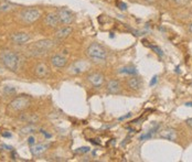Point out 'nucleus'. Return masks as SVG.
<instances>
[{"label":"nucleus","mask_w":192,"mask_h":162,"mask_svg":"<svg viewBox=\"0 0 192 162\" xmlns=\"http://www.w3.org/2000/svg\"><path fill=\"white\" fill-rule=\"evenodd\" d=\"M85 53L89 61L94 62V63H97V64L105 63L107 60V51L99 43H96V42L91 43V44L87 46Z\"/></svg>","instance_id":"f257e3e1"},{"label":"nucleus","mask_w":192,"mask_h":162,"mask_svg":"<svg viewBox=\"0 0 192 162\" xmlns=\"http://www.w3.org/2000/svg\"><path fill=\"white\" fill-rule=\"evenodd\" d=\"M0 61L6 68V70L15 73L19 68V56L17 53L10 51V50H5L0 53Z\"/></svg>","instance_id":"f03ea898"},{"label":"nucleus","mask_w":192,"mask_h":162,"mask_svg":"<svg viewBox=\"0 0 192 162\" xmlns=\"http://www.w3.org/2000/svg\"><path fill=\"white\" fill-rule=\"evenodd\" d=\"M55 45V43L53 40L50 39H44V40H40L34 42L32 45L30 46V52L34 56H40L48 53L50 50L53 49V46Z\"/></svg>","instance_id":"7ed1b4c3"},{"label":"nucleus","mask_w":192,"mask_h":162,"mask_svg":"<svg viewBox=\"0 0 192 162\" xmlns=\"http://www.w3.org/2000/svg\"><path fill=\"white\" fill-rule=\"evenodd\" d=\"M31 101H32V99H31L30 96L21 95V96L13 98L12 101H10L9 108L15 113H20V111H23V110L30 107Z\"/></svg>","instance_id":"20e7f679"},{"label":"nucleus","mask_w":192,"mask_h":162,"mask_svg":"<svg viewBox=\"0 0 192 162\" xmlns=\"http://www.w3.org/2000/svg\"><path fill=\"white\" fill-rule=\"evenodd\" d=\"M41 11H40L38 8H33V7H30V8H25V9L21 10L20 12V20H21L23 23H27V25H31V23H34L37 22L40 18H41Z\"/></svg>","instance_id":"39448f33"},{"label":"nucleus","mask_w":192,"mask_h":162,"mask_svg":"<svg viewBox=\"0 0 192 162\" xmlns=\"http://www.w3.org/2000/svg\"><path fill=\"white\" fill-rule=\"evenodd\" d=\"M56 13L59 15L60 22L63 25H72L75 21V15L66 8H60Z\"/></svg>","instance_id":"423d86ee"},{"label":"nucleus","mask_w":192,"mask_h":162,"mask_svg":"<svg viewBox=\"0 0 192 162\" xmlns=\"http://www.w3.org/2000/svg\"><path fill=\"white\" fill-rule=\"evenodd\" d=\"M9 39L15 44L21 45V44H25L31 40V35L27 32H15V33L10 34Z\"/></svg>","instance_id":"0eeeda50"},{"label":"nucleus","mask_w":192,"mask_h":162,"mask_svg":"<svg viewBox=\"0 0 192 162\" xmlns=\"http://www.w3.org/2000/svg\"><path fill=\"white\" fill-rule=\"evenodd\" d=\"M87 81L91 84L93 87L95 88H99L101 86H103L104 81H105V77L102 73H98V72H94V73H91L87 75Z\"/></svg>","instance_id":"6e6552de"},{"label":"nucleus","mask_w":192,"mask_h":162,"mask_svg":"<svg viewBox=\"0 0 192 162\" xmlns=\"http://www.w3.org/2000/svg\"><path fill=\"white\" fill-rule=\"evenodd\" d=\"M89 68V62L85 61V60H79V61L74 62L72 66L70 68V72L73 74H81L83 72H85L87 68Z\"/></svg>","instance_id":"1a4fd4ad"},{"label":"nucleus","mask_w":192,"mask_h":162,"mask_svg":"<svg viewBox=\"0 0 192 162\" xmlns=\"http://www.w3.org/2000/svg\"><path fill=\"white\" fill-rule=\"evenodd\" d=\"M106 92L108 93V94H112V95L119 94V93L122 92V85H120L119 81H117V80L108 81L106 84Z\"/></svg>","instance_id":"9d476101"},{"label":"nucleus","mask_w":192,"mask_h":162,"mask_svg":"<svg viewBox=\"0 0 192 162\" xmlns=\"http://www.w3.org/2000/svg\"><path fill=\"white\" fill-rule=\"evenodd\" d=\"M50 61H51V64L55 68H63L67 64V58L62 54H54Z\"/></svg>","instance_id":"9b49d317"},{"label":"nucleus","mask_w":192,"mask_h":162,"mask_svg":"<svg viewBox=\"0 0 192 162\" xmlns=\"http://www.w3.org/2000/svg\"><path fill=\"white\" fill-rule=\"evenodd\" d=\"M44 23L49 28H58L59 25L61 23L60 22V19H59V15L58 13L55 12H50L45 15V18H44Z\"/></svg>","instance_id":"f8f14e48"},{"label":"nucleus","mask_w":192,"mask_h":162,"mask_svg":"<svg viewBox=\"0 0 192 162\" xmlns=\"http://www.w3.org/2000/svg\"><path fill=\"white\" fill-rule=\"evenodd\" d=\"M126 86L128 89L130 91H139L143 86V82L139 77L137 76H131L126 81Z\"/></svg>","instance_id":"ddd939ff"},{"label":"nucleus","mask_w":192,"mask_h":162,"mask_svg":"<svg viewBox=\"0 0 192 162\" xmlns=\"http://www.w3.org/2000/svg\"><path fill=\"white\" fill-rule=\"evenodd\" d=\"M72 32H73V28L72 27H63L56 30L54 37L58 41H62L70 37L71 34H72Z\"/></svg>","instance_id":"4468645a"},{"label":"nucleus","mask_w":192,"mask_h":162,"mask_svg":"<svg viewBox=\"0 0 192 162\" xmlns=\"http://www.w3.org/2000/svg\"><path fill=\"white\" fill-rule=\"evenodd\" d=\"M159 136L169 141H176V139H177V131L173 128L167 127V128L162 129L161 131L159 132Z\"/></svg>","instance_id":"2eb2a0df"},{"label":"nucleus","mask_w":192,"mask_h":162,"mask_svg":"<svg viewBox=\"0 0 192 162\" xmlns=\"http://www.w3.org/2000/svg\"><path fill=\"white\" fill-rule=\"evenodd\" d=\"M48 149H49V144H34L33 147L31 148V153L35 157H39V156H41V154H43Z\"/></svg>","instance_id":"dca6fc26"},{"label":"nucleus","mask_w":192,"mask_h":162,"mask_svg":"<svg viewBox=\"0 0 192 162\" xmlns=\"http://www.w3.org/2000/svg\"><path fill=\"white\" fill-rule=\"evenodd\" d=\"M49 74V68L44 63H39L35 66V75L38 77H45Z\"/></svg>","instance_id":"f3484780"},{"label":"nucleus","mask_w":192,"mask_h":162,"mask_svg":"<svg viewBox=\"0 0 192 162\" xmlns=\"http://www.w3.org/2000/svg\"><path fill=\"white\" fill-rule=\"evenodd\" d=\"M15 8V5L9 2V1H6V0H2L0 2V11L2 12H8V11H11Z\"/></svg>","instance_id":"a211bd4d"},{"label":"nucleus","mask_w":192,"mask_h":162,"mask_svg":"<svg viewBox=\"0 0 192 162\" xmlns=\"http://www.w3.org/2000/svg\"><path fill=\"white\" fill-rule=\"evenodd\" d=\"M38 130V127L34 124H28L27 126H25L23 128H21V134L22 135H31Z\"/></svg>","instance_id":"6ab92c4d"},{"label":"nucleus","mask_w":192,"mask_h":162,"mask_svg":"<svg viewBox=\"0 0 192 162\" xmlns=\"http://www.w3.org/2000/svg\"><path fill=\"white\" fill-rule=\"evenodd\" d=\"M20 120L28 122V124H34L38 120V117L34 116V115H30V114H21Z\"/></svg>","instance_id":"aec40b11"},{"label":"nucleus","mask_w":192,"mask_h":162,"mask_svg":"<svg viewBox=\"0 0 192 162\" xmlns=\"http://www.w3.org/2000/svg\"><path fill=\"white\" fill-rule=\"evenodd\" d=\"M119 73H122V74H136L137 72H136V70H135L134 68H129V66H125V68H119L118 71Z\"/></svg>","instance_id":"412c9836"},{"label":"nucleus","mask_w":192,"mask_h":162,"mask_svg":"<svg viewBox=\"0 0 192 162\" xmlns=\"http://www.w3.org/2000/svg\"><path fill=\"white\" fill-rule=\"evenodd\" d=\"M170 1L177 6H184V5L189 3V0H170Z\"/></svg>","instance_id":"4be33fe9"},{"label":"nucleus","mask_w":192,"mask_h":162,"mask_svg":"<svg viewBox=\"0 0 192 162\" xmlns=\"http://www.w3.org/2000/svg\"><path fill=\"white\" fill-rule=\"evenodd\" d=\"M89 151V147H82V148H79V149L76 150L77 153H86Z\"/></svg>","instance_id":"5701e85b"},{"label":"nucleus","mask_w":192,"mask_h":162,"mask_svg":"<svg viewBox=\"0 0 192 162\" xmlns=\"http://www.w3.org/2000/svg\"><path fill=\"white\" fill-rule=\"evenodd\" d=\"M150 49H153V51H156V53H157V54H159V55H160V56H162V54H163V53H162V51H161V49H160V48H157V46L150 45Z\"/></svg>","instance_id":"b1692460"},{"label":"nucleus","mask_w":192,"mask_h":162,"mask_svg":"<svg viewBox=\"0 0 192 162\" xmlns=\"http://www.w3.org/2000/svg\"><path fill=\"white\" fill-rule=\"evenodd\" d=\"M117 6H118V8L120 10H124V11H125V10H127V5H126V3H124V2H118V5H117Z\"/></svg>","instance_id":"393cba45"},{"label":"nucleus","mask_w":192,"mask_h":162,"mask_svg":"<svg viewBox=\"0 0 192 162\" xmlns=\"http://www.w3.org/2000/svg\"><path fill=\"white\" fill-rule=\"evenodd\" d=\"M131 116V113H128L127 115H125V116H122V117H119L118 118V120H120V121H122V120H124V119H127V118H129V117Z\"/></svg>","instance_id":"a878e982"},{"label":"nucleus","mask_w":192,"mask_h":162,"mask_svg":"<svg viewBox=\"0 0 192 162\" xmlns=\"http://www.w3.org/2000/svg\"><path fill=\"white\" fill-rule=\"evenodd\" d=\"M186 125L189 127V128H192V118H188L186 120Z\"/></svg>","instance_id":"bb28decb"},{"label":"nucleus","mask_w":192,"mask_h":162,"mask_svg":"<svg viewBox=\"0 0 192 162\" xmlns=\"http://www.w3.org/2000/svg\"><path fill=\"white\" fill-rule=\"evenodd\" d=\"M28 142H29L30 144H34V142H35V139H34V137L30 136V137H29V139H28Z\"/></svg>","instance_id":"cd10ccee"},{"label":"nucleus","mask_w":192,"mask_h":162,"mask_svg":"<svg viewBox=\"0 0 192 162\" xmlns=\"http://www.w3.org/2000/svg\"><path fill=\"white\" fill-rule=\"evenodd\" d=\"M156 82H157V76H153V80H151V82H150V86H153L156 84Z\"/></svg>","instance_id":"c85d7f7f"},{"label":"nucleus","mask_w":192,"mask_h":162,"mask_svg":"<svg viewBox=\"0 0 192 162\" xmlns=\"http://www.w3.org/2000/svg\"><path fill=\"white\" fill-rule=\"evenodd\" d=\"M5 66H3V64L1 63V61H0V74H2L3 72H5Z\"/></svg>","instance_id":"c756f323"},{"label":"nucleus","mask_w":192,"mask_h":162,"mask_svg":"<svg viewBox=\"0 0 192 162\" xmlns=\"http://www.w3.org/2000/svg\"><path fill=\"white\" fill-rule=\"evenodd\" d=\"M2 136H3V137H11V135H10L9 132H8V134H7V132H5Z\"/></svg>","instance_id":"7c9ffc66"},{"label":"nucleus","mask_w":192,"mask_h":162,"mask_svg":"<svg viewBox=\"0 0 192 162\" xmlns=\"http://www.w3.org/2000/svg\"><path fill=\"white\" fill-rule=\"evenodd\" d=\"M146 2H148V3H153L156 1V0H145Z\"/></svg>","instance_id":"2f4dec72"},{"label":"nucleus","mask_w":192,"mask_h":162,"mask_svg":"<svg viewBox=\"0 0 192 162\" xmlns=\"http://www.w3.org/2000/svg\"><path fill=\"white\" fill-rule=\"evenodd\" d=\"M186 106H188V107H191V106H192V101H190V103H187Z\"/></svg>","instance_id":"473e14b6"},{"label":"nucleus","mask_w":192,"mask_h":162,"mask_svg":"<svg viewBox=\"0 0 192 162\" xmlns=\"http://www.w3.org/2000/svg\"><path fill=\"white\" fill-rule=\"evenodd\" d=\"M189 31L192 33V23H190V25H189Z\"/></svg>","instance_id":"72a5a7b5"}]
</instances>
